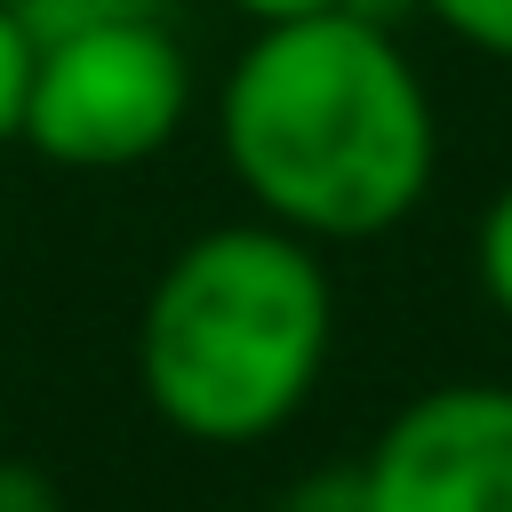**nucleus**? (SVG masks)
Masks as SVG:
<instances>
[{
    "label": "nucleus",
    "mask_w": 512,
    "mask_h": 512,
    "mask_svg": "<svg viewBox=\"0 0 512 512\" xmlns=\"http://www.w3.org/2000/svg\"><path fill=\"white\" fill-rule=\"evenodd\" d=\"M472 280H480V296L512 320V184H496V200H488L480 224H472Z\"/></svg>",
    "instance_id": "obj_5"
},
{
    "label": "nucleus",
    "mask_w": 512,
    "mask_h": 512,
    "mask_svg": "<svg viewBox=\"0 0 512 512\" xmlns=\"http://www.w3.org/2000/svg\"><path fill=\"white\" fill-rule=\"evenodd\" d=\"M336 344V288L312 240L248 216L192 232L136 328L152 416L200 448H256L296 424Z\"/></svg>",
    "instance_id": "obj_2"
},
{
    "label": "nucleus",
    "mask_w": 512,
    "mask_h": 512,
    "mask_svg": "<svg viewBox=\"0 0 512 512\" xmlns=\"http://www.w3.org/2000/svg\"><path fill=\"white\" fill-rule=\"evenodd\" d=\"M24 88H32V24L16 0H0V144L24 136Z\"/></svg>",
    "instance_id": "obj_7"
},
{
    "label": "nucleus",
    "mask_w": 512,
    "mask_h": 512,
    "mask_svg": "<svg viewBox=\"0 0 512 512\" xmlns=\"http://www.w3.org/2000/svg\"><path fill=\"white\" fill-rule=\"evenodd\" d=\"M256 32L264 24H304V16H336V8H352V0H232Z\"/></svg>",
    "instance_id": "obj_10"
},
{
    "label": "nucleus",
    "mask_w": 512,
    "mask_h": 512,
    "mask_svg": "<svg viewBox=\"0 0 512 512\" xmlns=\"http://www.w3.org/2000/svg\"><path fill=\"white\" fill-rule=\"evenodd\" d=\"M184 112H192V64L152 0H120L32 32V88L16 144H32L40 160L80 176L144 168L176 144Z\"/></svg>",
    "instance_id": "obj_3"
},
{
    "label": "nucleus",
    "mask_w": 512,
    "mask_h": 512,
    "mask_svg": "<svg viewBox=\"0 0 512 512\" xmlns=\"http://www.w3.org/2000/svg\"><path fill=\"white\" fill-rule=\"evenodd\" d=\"M368 512H512V384L416 392L360 456Z\"/></svg>",
    "instance_id": "obj_4"
},
{
    "label": "nucleus",
    "mask_w": 512,
    "mask_h": 512,
    "mask_svg": "<svg viewBox=\"0 0 512 512\" xmlns=\"http://www.w3.org/2000/svg\"><path fill=\"white\" fill-rule=\"evenodd\" d=\"M216 152L264 224L352 248L424 208L440 112L400 32L336 8L248 32L216 88Z\"/></svg>",
    "instance_id": "obj_1"
},
{
    "label": "nucleus",
    "mask_w": 512,
    "mask_h": 512,
    "mask_svg": "<svg viewBox=\"0 0 512 512\" xmlns=\"http://www.w3.org/2000/svg\"><path fill=\"white\" fill-rule=\"evenodd\" d=\"M416 8H424L432 24H448L464 48L512 64V0H416Z\"/></svg>",
    "instance_id": "obj_6"
},
{
    "label": "nucleus",
    "mask_w": 512,
    "mask_h": 512,
    "mask_svg": "<svg viewBox=\"0 0 512 512\" xmlns=\"http://www.w3.org/2000/svg\"><path fill=\"white\" fill-rule=\"evenodd\" d=\"M0 512H64V496L32 456H0Z\"/></svg>",
    "instance_id": "obj_9"
},
{
    "label": "nucleus",
    "mask_w": 512,
    "mask_h": 512,
    "mask_svg": "<svg viewBox=\"0 0 512 512\" xmlns=\"http://www.w3.org/2000/svg\"><path fill=\"white\" fill-rule=\"evenodd\" d=\"M280 512H368V488H360V464H336V472H312V480H296Z\"/></svg>",
    "instance_id": "obj_8"
}]
</instances>
